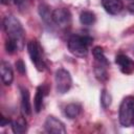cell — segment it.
I'll return each instance as SVG.
<instances>
[{
    "instance_id": "obj_1",
    "label": "cell",
    "mask_w": 134,
    "mask_h": 134,
    "mask_svg": "<svg viewBox=\"0 0 134 134\" xmlns=\"http://www.w3.org/2000/svg\"><path fill=\"white\" fill-rule=\"evenodd\" d=\"M3 27L7 35V39L15 42L21 49L23 47L24 29H23L20 21L12 15L6 16L3 20Z\"/></svg>"
},
{
    "instance_id": "obj_2",
    "label": "cell",
    "mask_w": 134,
    "mask_h": 134,
    "mask_svg": "<svg viewBox=\"0 0 134 134\" xmlns=\"http://www.w3.org/2000/svg\"><path fill=\"white\" fill-rule=\"evenodd\" d=\"M92 42V39L88 36L73 35L68 40V49L75 57H86L88 53V48Z\"/></svg>"
},
{
    "instance_id": "obj_3",
    "label": "cell",
    "mask_w": 134,
    "mask_h": 134,
    "mask_svg": "<svg viewBox=\"0 0 134 134\" xmlns=\"http://www.w3.org/2000/svg\"><path fill=\"white\" fill-rule=\"evenodd\" d=\"M118 118L122 127H130L134 125V97L127 96L121 100Z\"/></svg>"
},
{
    "instance_id": "obj_4",
    "label": "cell",
    "mask_w": 134,
    "mask_h": 134,
    "mask_svg": "<svg viewBox=\"0 0 134 134\" xmlns=\"http://www.w3.org/2000/svg\"><path fill=\"white\" fill-rule=\"evenodd\" d=\"M27 49H28L30 60L35 64L36 68L39 71H43L45 69V60H44L43 51L39 42L36 40H31L27 44Z\"/></svg>"
},
{
    "instance_id": "obj_5",
    "label": "cell",
    "mask_w": 134,
    "mask_h": 134,
    "mask_svg": "<svg viewBox=\"0 0 134 134\" xmlns=\"http://www.w3.org/2000/svg\"><path fill=\"white\" fill-rule=\"evenodd\" d=\"M54 80H55V87H57V91L60 94H64L67 91H69V89L71 88L72 85V79L71 75L69 73V71H67L64 68H60L55 71V75H54Z\"/></svg>"
},
{
    "instance_id": "obj_6",
    "label": "cell",
    "mask_w": 134,
    "mask_h": 134,
    "mask_svg": "<svg viewBox=\"0 0 134 134\" xmlns=\"http://www.w3.org/2000/svg\"><path fill=\"white\" fill-rule=\"evenodd\" d=\"M51 20L52 23L59 26L60 28H66L71 23V14L69 9L65 7L55 8L51 13Z\"/></svg>"
},
{
    "instance_id": "obj_7",
    "label": "cell",
    "mask_w": 134,
    "mask_h": 134,
    "mask_svg": "<svg viewBox=\"0 0 134 134\" xmlns=\"http://www.w3.org/2000/svg\"><path fill=\"white\" fill-rule=\"evenodd\" d=\"M44 128L46 130V132L48 133H52V134H65L66 133V128L65 125L58 119L57 117L49 115L44 124Z\"/></svg>"
},
{
    "instance_id": "obj_8",
    "label": "cell",
    "mask_w": 134,
    "mask_h": 134,
    "mask_svg": "<svg viewBox=\"0 0 134 134\" xmlns=\"http://www.w3.org/2000/svg\"><path fill=\"white\" fill-rule=\"evenodd\" d=\"M115 63L119 67L120 71L125 74H130L134 71V62L126 54H117L115 58Z\"/></svg>"
},
{
    "instance_id": "obj_9",
    "label": "cell",
    "mask_w": 134,
    "mask_h": 134,
    "mask_svg": "<svg viewBox=\"0 0 134 134\" xmlns=\"http://www.w3.org/2000/svg\"><path fill=\"white\" fill-rule=\"evenodd\" d=\"M103 7L110 15H117L124 8V3L121 0H100Z\"/></svg>"
},
{
    "instance_id": "obj_10",
    "label": "cell",
    "mask_w": 134,
    "mask_h": 134,
    "mask_svg": "<svg viewBox=\"0 0 134 134\" xmlns=\"http://www.w3.org/2000/svg\"><path fill=\"white\" fill-rule=\"evenodd\" d=\"M0 70H1V79L3 84L6 86H9L14 80V72L10 65L7 62L2 61L0 65Z\"/></svg>"
},
{
    "instance_id": "obj_11",
    "label": "cell",
    "mask_w": 134,
    "mask_h": 134,
    "mask_svg": "<svg viewBox=\"0 0 134 134\" xmlns=\"http://www.w3.org/2000/svg\"><path fill=\"white\" fill-rule=\"evenodd\" d=\"M21 108L25 115L31 114V104L29 98V92L26 88H21Z\"/></svg>"
},
{
    "instance_id": "obj_12",
    "label": "cell",
    "mask_w": 134,
    "mask_h": 134,
    "mask_svg": "<svg viewBox=\"0 0 134 134\" xmlns=\"http://www.w3.org/2000/svg\"><path fill=\"white\" fill-rule=\"evenodd\" d=\"M12 125V129H13V132L15 134H23L26 132L27 130V121L24 117L20 116L18 117L15 121H12L10 122Z\"/></svg>"
},
{
    "instance_id": "obj_13",
    "label": "cell",
    "mask_w": 134,
    "mask_h": 134,
    "mask_svg": "<svg viewBox=\"0 0 134 134\" xmlns=\"http://www.w3.org/2000/svg\"><path fill=\"white\" fill-rule=\"evenodd\" d=\"M46 94V91L44 89L43 86H40L37 88V92L35 95V99H34V106H35V111L38 113L41 111L42 107H43V99L44 96Z\"/></svg>"
},
{
    "instance_id": "obj_14",
    "label": "cell",
    "mask_w": 134,
    "mask_h": 134,
    "mask_svg": "<svg viewBox=\"0 0 134 134\" xmlns=\"http://www.w3.org/2000/svg\"><path fill=\"white\" fill-rule=\"evenodd\" d=\"M92 53H93V57H94V60H95V64H99V65H103V66H106V67L109 66V62H108L102 47H99V46L94 47L93 50H92Z\"/></svg>"
},
{
    "instance_id": "obj_15",
    "label": "cell",
    "mask_w": 134,
    "mask_h": 134,
    "mask_svg": "<svg viewBox=\"0 0 134 134\" xmlns=\"http://www.w3.org/2000/svg\"><path fill=\"white\" fill-rule=\"evenodd\" d=\"M82 111V106L79 103H71L65 107V115L68 118H75Z\"/></svg>"
},
{
    "instance_id": "obj_16",
    "label": "cell",
    "mask_w": 134,
    "mask_h": 134,
    "mask_svg": "<svg viewBox=\"0 0 134 134\" xmlns=\"http://www.w3.org/2000/svg\"><path fill=\"white\" fill-rule=\"evenodd\" d=\"M96 18H95V15L94 13L90 12V10H84L82 12V14L80 15V21L83 25H86V26H91L94 24Z\"/></svg>"
},
{
    "instance_id": "obj_17",
    "label": "cell",
    "mask_w": 134,
    "mask_h": 134,
    "mask_svg": "<svg viewBox=\"0 0 134 134\" xmlns=\"http://www.w3.org/2000/svg\"><path fill=\"white\" fill-rule=\"evenodd\" d=\"M107 67L106 66H103V65H99V64H95L94 65V73H95V76L104 82L108 79V73H107Z\"/></svg>"
},
{
    "instance_id": "obj_18",
    "label": "cell",
    "mask_w": 134,
    "mask_h": 134,
    "mask_svg": "<svg viewBox=\"0 0 134 134\" xmlns=\"http://www.w3.org/2000/svg\"><path fill=\"white\" fill-rule=\"evenodd\" d=\"M111 102H112V97H111L110 93L107 90H103L102 95H100V104H102L103 108L107 109L111 105Z\"/></svg>"
},
{
    "instance_id": "obj_19",
    "label": "cell",
    "mask_w": 134,
    "mask_h": 134,
    "mask_svg": "<svg viewBox=\"0 0 134 134\" xmlns=\"http://www.w3.org/2000/svg\"><path fill=\"white\" fill-rule=\"evenodd\" d=\"M31 0H9V2H13L15 5H17L20 9L21 8H26L28 7L29 3Z\"/></svg>"
},
{
    "instance_id": "obj_20",
    "label": "cell",
    "mask_w": 134,
    "mask_h": 134,
    "mask_svg": "<svg viewBox=\"0 0 134 134\" xmlns=\"http://www.w3.org/2000/svg\"><path fill=\"white\" fill-rule=\"evenodd\" d=\"M16 67H17V70L20 73H22V74L25 73V65H24V63H23L22 60H19V61L16 62Z\"/></svg>"
},
{
    "instance_id": "obj_21",
    "label": "cell",
    "mask_w": 134,
    "mask_h": 134,
    "mask_svg": "<svg viewBox=\"0 0 134 134\" xmlns=\"http://www.w3.org/2000/svg\"><path fill=\"white\" fill-rule=\"evenodd\" d=\"M12 121L9 119H6L5 117H1V121H0V126L1 127H4V126H7L8 124H10Z\"/></svg>"
},
{
    "instance_id": "obj_22",
    "label": "cell",
    "mask_w": 134,
    "mask_h": 134,
    "mask_svg": "<svg viewBox=\"0 0 134 134\" xmlns=\"http://www.w3.org/2000/svg\"><path fill=\"white\" fill-rule=\"evenodd\" d=\"M129 3H128V8L131 13H134V0H128Z\"/></svg>"
}]
</instances>
